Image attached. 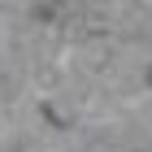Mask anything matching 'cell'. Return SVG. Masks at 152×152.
Segmentation results:
<instances>
[]
</instances>
